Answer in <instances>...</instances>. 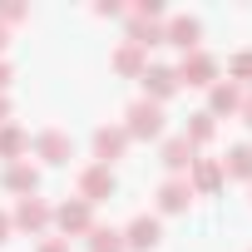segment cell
<instances>
[{
  "mask_svg": "<svg viewBox=\"0 0 252 252\" xmlns=\"http://www.w3.org/2000/svg\"><path fill=\"white\" fill-rule=\"evenodd\" d=\"M222 178H227V173H222V158H193V168H188V188H193V198H198V193H203V198L218 193Z\"/></svg>",
  "mask_w": 252,
  "mask_h": 252,
  "instance_id": "7c38bea8",
  "label": "cell"
},
{
  "mask_svg": "<svg viewBox=\"0 0 252 252\" xmlns=\"http://www.w3.org/2000/svg\"><path fill=\"white\" fill-rule=\"evenodd\" d=\"M242 94H247L242 84H232V79H218V84L208 89V114H213V119H222V114H237V109H242Z\"/></svg>",
  "mask_w": 252,
  "mask_h": 252,
  "instance_id": "4fadbf2b",
  "label": "cell"
},
{
  "mask_svg": "<svg viewBox=\"0 0 252 252\" xmlns=\"http://www.w3.org/2000/svg\"><path fill=\"white\" fill-rule=\"evenodd\" d=\"M139 84H144V99H154V104H168V99L183 89L173 64H149V69L139 74Z\"/></svg>",
  "mask_w": 252,
  "mask_h": 252,
  "instance_id": "52a82bcc",
  "label": "cell"
},
{
  "mask_svg": "<svg viewBox=\"0 0 252 252\" xmlns=\"http://www.w3.org/2000/svg\"><path fill=\"white\" fill-rule=\"evenodd\" d=\"M124 149H129V134H124V124H104V129H94V158L104 163V168H114L119 158H124Z\"/></svg>",
  "mask_w": 252,
  "mask_h": 252,
  "instance_id": "8fae6325",
  "label": "cell"
},
{
  "mask_svg": "<svg viewBox=\"0 0 252 252\" xmlns=\"http://www.w3.org/2000/svg\"><path fill=\"white\" fill-rule=\"evenodd\" d=\"M188 203H193L188 178H163L158 183V213H188Z\"/></svg>",
  "mask_w": 252,
  "mask_h": 252,
  "instance_id": "9a60e30c",
  "label": "cell"
},
{
  "mask_svg": "<svg viewBox=\"0 0 252 252\" xmlns=\"http://www.w3.org/2000/svg\"><path fill=\"white\" fill-rule=\"evenodd\" d=\"M25 149H30V134L15 129V124H5V129H0V158H5V163H20Z\"/></svg>",
  "mask_w": 252,
  "mask_h": 252,
  "instance_id": "ffe728a7",
  "label": "cell"
},
{
  "mask_svg": "<svg viewBox=\"0 0 252 252\" xmlns=\"http://www.w3.org/2000/svg\"><path fill=\"white\" fill-rule=\"evenodd\" d=\"M158 158H163V168H168L173 178H183V173L193 168V158H198V149H193V144H188V139L178 134V139H163V154H158Z\"/></svg>",
  "mask_w": 252,
  "mask_h": 252,
  "instance_id": "5bb4252c",
  "label": "cell"
},
{
  "mask_svg": "<svg viewBox=\"0 0 252 252\" xmlns=\"http://www.w3.org/2000/svg\"><path fill=\"white\" fill-rule=\"evenodd\" d=\"M74 188H79V198L94 208V203H104V198H114V193H119V178H114V168H104V163H89V168H79Z\"/></svg>",
  "mask_w": 252,
  "mask_h": 252,
  "instance_id": "7a4b0ae2",
  "label": "cell"
},
{
  "mask_svg": "<svg viewBox=\"0 0 252 252\" xmlns=\"http://www.w3.org/2000/svg\"><path fill=\"white\" fill-rule=\"evenodd\" d=\"M89 252H129V247H124V227H99V222H94Z\"/></svg>",
  "mask_w": 252,
  "mask_h": 252,
  "instance_id": "44dd1931",
  "label": "cell"
},
{
  "mask_svg": "<svg viewBox=\"0 0 252 252\" xmlns=\"http://www.w3.org/2000/svg\"><path fill=\"white\" fill-rule=\"evenodd\" d=\"M0 242H10V213H0Z\"/></svg>",
  "mask_w": 252,
  "mask_h": 252,
  "instance_id": "f546056e",
  "label": "cell"
},
{
  "mask_svg": "<svg viewBox=\"0 0 252 252\" xmlns=\"http://www.w3.org/2000/svg\"><path fill=\"white\" fill-rule=\"evenodd\" d=\"M94 15H99V20H119V15H124V5H119V0H99Z\"/></svg>",
  "mask_w": 252,
  "mask_h": 252,
  "instance_id": "d4e9b609",
  "label": "cell"
},
{
  "mask_svg": "<svg viewBox=\"0 0 252 252\" xmlns=\"http://www.w3.org/2000/svg\"><path fill=\"white\" fill-rule=\"evenodd\" d=\"M5 45H10V30H5V25H0V55H5Z\"/></svg>",
  "mask_w": 252,
  "mask_h": 252,
  "instance_id": "4dcf8cb0",
  "label": "cell"
},
{
  "mask_svg": "<svg viewBox=\"0 0 252 252\" xmlns=\"http://www.w3.org/2000/svg\"><path fill=\"white\" fill-rule=\"evenodd\" d=\"M0 188H5V193H15V198H35V188H40V168H35L30 158L5 163V173H0Z\"/></svg>",
  "mask_w": 252,
  "mask_h": 252,
  "instance_id": "30bf717a",
  "label": "cell"
},
{
  "mask_svg": "<svg viewBox=\"0 0 252 252\" xmlns=\"http://www.w3.org/2000/svg\"><path fill=\"white\" fill-rule=\"evenodd\" d=\"M222 173H227V178H242V183H252V139H242V144H232V149H227V158H222Z\"/></svg>",
  "mask_w": 252,
  "mask_h": 252,
  "instance_id": "ac0fdd59",
  "label": "cell"
},
{
  "mask_svg": "<svg viewBox=\"0 0 252 252\" xmlns=\"http://www.w3.org/2000/svg\"><path fill=\"white\" fill-rule=\"evenodd\" d=\"M35 158L50 163V168H64V163L74 158V139H69L64 129H45V134L35 139Z\"/></svg>",
  "mask_w": 252,
  "mask_h": 252,
  "instance_id": "9c48e42d",
  "label": "cell"
},
{
  "mask_svg": "<svg viewBox=\"0 0 252 252\" xmlns=\"http://www.w3.org/2000/svg\"><path fill=\"white\" fill-rule=\"evenodd\" d=\"M158 242H163V222L154 213H139L129 227H124V247H129V252H154Z\"/></svg>",
  "mask_w": 252,
  "mask_h": 252,
  "instance_id": "ba28073f",
  "label": "cell"
},
{
  "mask_svg": "<svg viewBox=\"0 0 252 252\" xmlns=\"http://www.w3.org/2000/svg\"><path fill=\"white\" fill-rule=\"evenodd\" d=\"M10 227H20V232L40 237V232H50V227H55V208H50L45 198H20V203H15V213H10Z\"/></svg>",
  "mask_w": 252,
  "mask_h": 252,
  "instance_id": "3957f363",
  "label": "cell"
},
{
  "mask_svg": "<svg viewBox=\"0 0 252 252\" xmlns=\"http://www.w3.org/2000/svg\"><path fill=\"white\" fill-rule=\"evenodd\" d=\"M129 45L134 50H154V45H163V20H139V15H129Z\"/></svg>",
  "mask_w": 252,
  "mask_h": 252,
  "instance_id": "e0dca14e",
  "label": "cell"
},
{
  "mask_svg": "<svg viewBox=\"0 0 252 252\" xmlns=\"http://www.w3.org/2000/svg\"><path fill=\"white\" fill-rule=\"evenodd\" d=\"M227 74H232V84H242V89H252V50H242V55H232V60H227Z\"/></svg>",
  "mask_w": 252,
  "mask_h": 252,
  "instance_id": "7402d4cb",
  "label": "cell"
},
{
  "mask_svg": "<svg viewBox=\"0 0 252 252\" xmlns=\"http://www.w3.org/2000/svg\"><path fill=\"white\" fill-rule=\"evenodd\" d=\"M237 119H242V124H247V129H252V89L242 94V109H237Z\"/></svg>",
  "mask_w": 252,
  "mask_h": 252,
  "instance_id": "4316f807",
  "label": "cell"
},
{
  "mask_svg": "<svg viewBox=\"0 0 252 252\" xmlns=\"http://www.w3.org/2000/svg\"><path fill=\"white\" fill-rule=\"evenodd\" d=\"M183 139L193 144V149H203V144H213L218 139V119L203 109V114H188V129H183Z\"/></svg>",
  "mask_w": 252,
  "mask_h": 252,
  "instance_id": "d6986e66",
  "label": "cell"
},
{
  "mask_svg": "<svg viewBox=\"0 0 252 252\" xmlns=\"http://www.w3.org/2000/svg\"><path fill=\"white\" fill-rule=\"evenodd\" d=\"M55 227L64 232V242H69V237H89V232H94V208H89L84 198H69V203L55 208Z\"/></svg>",
  "mask_w": 252,
  "mask_h": 252,
  "instance_id": "5b68a950",
  "label": "cell"
},
{
  "mask_svg": "<svg viewBox=\"0 0 252 252\" xmlns=\"http://www.w3.org/2000/svg\"><path fill=\"white\" fill-rule=\"evenodd\" d=\"M35 252H69V242H64V237H45Z\"/></svg>",
  "mask_w": 252,
  "mask_h": 252,
  "instance_id": "484cf974",
  "label": "cell"
},
{
  "mask_svg": "<svg viewBox=\"0 0 252 252\" xmlns=\"http://www.w3.org/2000/svg\"><path fill=\"white\" fill-rule=\"evenodd\" d=\"M10 79H15V74H10V64H5V60H0V94H5V89H10Z\"/></svg>",
  "mask_w": 252,
  "mask_h": 252,
  "instance_id": "83f0119b",
  "label": "cell"
},
{
  "mask_svg": "<svg viewBox=\"0 0 252 252\" xmlns=\"http://www.w3.org/2000/svg\"><path fill=\"white\" fill-rule=\"evenodd\" d=\"M109 69H114V74H124V79H139V74L149 69V55H144V50H134L129 40H124V45L109 55Z\"/></svg>",
  "mask_w": 252,
  "mask_h": 252,
  "instance_id": "2e32d148",
  "label": "cell"
},
{
  "mask_svg": "<svg viewBox=\"0 0 252 252\" xmlns=\"http://www.w3.org/2000/svg\"><path fill=\"white\" fill-rule=\"evenodd\" d=\"M5 124H10V99L0 94V129H5Z\"/></svg>",
  "mask_w": 252,
  "mask_h": 252,
  "instance_id": "f1b7e54d",
  "label": "cell"
},
{
  "mask_svg": "<svg viewBox=\"0 0 252 252\" xmlns=\"http://www.w3.org/2000/svg\"><path fill=\"white\" fill-rule=\"evenodd\" d=\"M163 129H168V119H163V104H154V99H134L129 104V114H124V134H129V144L134 139H163Z\"/></svg>",
  "mask_w": 252,
  "mask_h": 252,
  "instance_id": "6da1fadb",
  "label": "cell"
},
{
  "mask_svg": "<svg viewBox=\"0 0 252 252\" xmlns=\"http://www.w3.org/2000/svg\"><path fill=\"white\" fill-rule=\"evenodd\" d=\"M134 15H139V20H163L168 10H163V0H139V5H134Z\"/></svg>",
  "mask_w": 252,
  "mask_h": 252,
  "instance_id": "cb8c5ba5",
  "label": "cell"
},
{
  "mask_svg": "<svg viewBox=\"0 0 252 252\" xmlns=\"http://www.w3.org/2000/svg\"><path fill=\"white\" fill-rule=\"evenodd\" d=\"M173 69H178V84H188V89H213L218 84V60L208 50L183 55V64H173Z\"/></svg>",
  "mask_w": 252,
  "mask_h": 252,
  "instance_id": "277c9868",
  "label": "cell"
},
{
  "mask_svg": "<svg viewBox=\"0 0 252 252\" xmlns=\"http://www.w3.org/2000/svg\"><path fill=\"white\" fill-rule=\"evenodd\" d=\"M163 45H178L183 55L203 50V20L198 15H168L163 20Z\"/></svg>",
  "mask_w": 252,
  "mask_h": 252,
  "instance_id": "8992f818",
  "label": "cell"
},
{
  "mask_svg": "<svg viewBox=\"0 0 252 252\" xmlns=\"http://www.w3.org/2000/svg\"><path fill=\"white\" fill-rule=\"evenodd\" d=\"M20 20H30V5H20V0H5V5H0V25H20Z\"/></svg>",
  "mask_w": 252,
  "mask_h": 252,
  "instance_id": "603a6c76",
  "label": "cell"
}]
</instances>
